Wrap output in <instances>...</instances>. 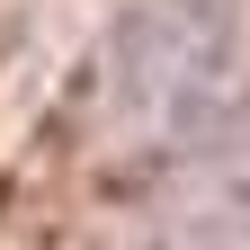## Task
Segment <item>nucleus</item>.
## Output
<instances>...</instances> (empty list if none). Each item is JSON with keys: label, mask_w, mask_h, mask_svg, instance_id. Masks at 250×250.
I'll return each mask as SVG.
<instances>
[{"label": "nucleus", "mask_w": 250, "mask_h": 250, "mask_svg": "<svg viewBox=\"0 0 250 250\" xmlns=\"http://www.w3.org/2000/svg\"><path fill=\"white\" fill-rule=\"evenodd\" d=\"M214 45H224V0H152V9L125 27V45L107 62V89L125 99V125H152L170 116L188 99V72L197 62H214Z\"/></svg>", "instance_id": "f257e3e1"}]
</instances>
